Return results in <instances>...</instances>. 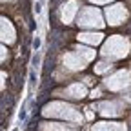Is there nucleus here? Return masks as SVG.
<instances>
[{
    "label": "nucleus",
    "instance_id": "obj_1",
    "mask_svg": "<svg viewBox=\"0 0 131 131\" xmlns=\"http://www.w3.org/2000/svg\"><path fill=\"white\" fill-rule=\"evenodd\" d=\"M126 53H127V42H124L122 38H111L104 47V55H107V57L111 55L115 58H120Z\"/></svg>",
    "mask_w": 131,
    "mask_h": 131
},
{
    "label": "nucleus",
    "instance_id": "obj_2",
    "mask_svg": "<svg viewBox=\"0 0 131 131\" xmlns=\"http://www.w3.org/2000/svg\"><path fill=\"white\" fill-rule=\"evenodd\" d=\"M64 93L68 95V96H73V98H82V96L86 95V88L82 86V84H73L71 88H68Z\"/></svg>",
    "mask_w": 131,
    "mask_h": 131
},
{
    "label": "nucleus",
    "instance_id": "obj_3",
    "mask_svg": "<svg viewBox=\"0 0 131 131\" xmlns=\"http://www.w3.org/2000/svg\"><path fill=\"white\" fill-rule=\"evenodd\" d=\"M93 131H126V127H120V126H117V124L107 126L106 122H100V126H98V127H93Z\"/></svg>",
    "mask_w": 131,
    "mask_h": 131
},
{
    "label": "nucleus",
    "instance_id": "obj_4",
    "mask_svg": "<svg viewBox=\"0 0 131 131\" xmlns=\"http://www.w3.org/2000/svg\"><path fill=\"white\" fill-rule=\"evenodd\" d=\"M78 38L80 40H84V42H89V44H96V42H100V38H102V35H78Z\"/></svg>",
    "mask_w": 131,
    "mask_h": 131
},
{
    "label": "nucleus",
    "instance_id": "obj_5",
    "mask_svg": "<svg viewBox=\"0 0 131 131\" xmlns=\"http://www.w3.org/2000/svg\"><path fill=\"white\" fill-rule=\"evenodd\" d=\"M109 68H111V64H107V62H100V64L96 66V69H95V71H96V73H102V71H106V69H109Z\"/></svg>",
    "mask_w": 131,
    "mask_h": 131
},
{
    "label": "nucleus",
    "instance_id": "obj_6",
    "mask_svg": "<svg viewBox=\"0 0 131 131\" xmlns=\"http://www.w3.org/2000/svg\"><path fill=\"white\" fill-rule=\"evenodd\" d=\"M38 62H40V57H38V55H35V57H33V66L37 68V66H38Z\"/></svg>",
    "mask_w": 131,
    "mask_h": 131
},
{
    "label": "nucleus",
    "instance_id": "obj_7",
    "mask_svg": "<svg viewBox=\"0 0 131 131\" xmlns=\"http://www.w3.org/2000/svg\"><path fill=\"white\" fill-rule=\"evenodd\" d=\"M33 47H35V49L40 47V38H35V42H33Z\"/></svg>",
    "mask_w": 131,
    "mask_h": 131
}]
</instances>
